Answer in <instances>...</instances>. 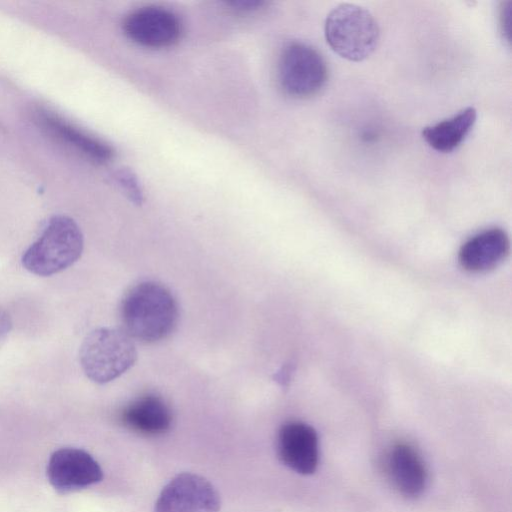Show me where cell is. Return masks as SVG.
I'll list each match as a JSON object with an SVG mask.
<instances>
[{
  "label": "cell",
  "mask_w": 512,
  "mask_h": 512,
  "mask_svg": "<svg viewBox=\"0 0 512 512\" xmlns=\"http://www.w3.org/2000/svg\"><path fill=\"white\" fill-rule=\"evenodd\" d=\"M123 331L143 343H154L169 336L178 320V306L163 285L144 281L131 287L120 305Z\"/></svg>",
  "instance_id": "6da1fadb"
},
{
  "label": "cell",
  "mask_w": 512,
  "mask_h": 512,
  "mask_svg": "<svg viewBox=\"0 0 512 512\" xmlns=\"http://www.w3.org/2000/svg\"><path fill=\"white\" fill-rule=\"evenodd\" d=\"M83 235L69 216H52L38 239L23 253L21 262L29 272L51 276L73 265L83 251Z\"/></svg>",
  "instance_id": "7a4b0ae2"
},
{
  "label": "cell",
  "mask_w": 512,
  "mask_h": 512,
  "mask_svg": "<svg viewBox=\"0 0 512 512\" xmlns=\"http://www.w3.org/2000/svg\"><path fill=\"white\" fill-rule=\"evenodd\" d=\"M137 359L132 339L120 329L101 327L84 338L79 361L85 375L98 384L108 383L127 370Z\"/></svg>",
  "instance_id": "3957f363"
},
{
  "label": "cell",
  "mask_w": 512,
  "mask_h": 512,
  "mask_svg": "<svg viewBox=\"0 0 512 512\" xmlns=\"http://www.w3.org/2000/svg\"><path fill=\"white\" fill-rule=\"evenodd\" d=\"M326 41L332 50L350 61H362L376 49L380 30L374 16L365 8L344 3L328 14Z\"/></svg>",
  "instance_id": "277c9868"
},
{
  "label": "cell",
  "mask_w": 512,
  "mask_h": 512,
  "mask_svg": "<svg viewBox=\"0 0 512 512\" xmlns=\"http://www.w3.org/2000/svg\"><path fill=\"white\" fill-rule=\"evenodd\" d=\"M278 76L288 95L306 98L322 89L328 70L324 58L315 48L303 42H291L280 56Z\"/></svg>",
  "instance_id": "5b68a950"
},
{
  "label": "cell",
  "mask_w": 512,
  "mask_h": 512,
  "mask_svg": "<svg viewBox=\"0 0 512 512\" xmlns=\"http://www.w3.org/2000/svg\"><path fill=\"white\" fill-rule=\"evenodd\" d=\"M220 506L219 494L207 479L184 472L163 487L154 512H219Z\"/></svg>",
  "instance_id": "8992f818"
},
{
  "label": "cell",
  "mask_w": 512,
  "mask_h": 512,
  "mask_svg": "<svg viewBox=\"0 0 512 512\" xmlns=\"http://www.w3.org/2000/svg\"><path fill=\"white\" fill-rule=\"evenodd\" d=\"M279 461L300 475H312L319 465V437L316 430L301 421L284 423L276 438Z\"/></svg>",
  "instance_id": "52a82bcc"
},
{
  "label": "cell",
  "mask_w": 512,
  "mask_h": 512,
  "mask_svg": "<svg viewBox=\"0 0 512 512\" xmlns=\"http://www.w3.org/2000/svg\"><path fill=\"white\" fill-rule=\"evenodd\" d=\"M47 477L57 491L67 493L100 482L103 471L99 463L86 451L61 448L49 459Z\"/></svg>",
  "instance_id": "ba28073f"
},
{
  "label": "cell",
  "mask_w": 512,
  "mask_h": 512,
  "mask_svg": "<svg viewBox=\"0 0 512 512\" xmlns=\"http://www.w3.org/2000/svg\"><path fill=\"white\" fill-rule=\"evenodd\" d=\"M125 34L135 43L149 48H165L180 38L182 28L171 11L155 6L135 10L124 21Z\"/></svg>",
  "instance_id": "9c48e42d"
},
{
  "label": "cell",
  "mask_w": 512,
  "mask_h": 512,
  "mask_svg": "<svg viewBox=\"0 0 512 512\" xmlns=\"http://www.w3.org/2000/svg\"><path fill=\"white\" fill-rule=\"evenodd\" d=\"M385 470L392 487L407 499L421 497L428 487L426 463L420 452L407 442H398L390 448Z\"/></svg>",
  "instance_id": "30bf717a"
},
{
  "label": "cell",
  "mask_w": 512,
  "mask_h": 512,
  "mask_svg": "<svg viewBox=\"0 0 512 512\" xmlns=\"http://www.w3.org/2000/svg\"><path fill=\"white\" fill-rule=\"evenodd\" d=\"M510 251V241L500 228L484 230L468 239L460 248V265L469 272H486L501 264Z\"/></svg>",
  "instance_id": "8fae6325"
},
{
  "label": "cell",
  "mask_w": 512,
  "mask_h": 512,
  "mask_svg": "<svg viewBox=\"0 0 512 512\" xmlns=\"http://www.w3.org/2000/svg\"><path fill=\"white\" fill-rule=\"evenodd\" d=\"M124 426L137 433L157 436L172 424V412L162 397L146 394L127 405L120 415Z\"/></svg>",
  "instance_id": "7c38bea8"
},
{
  "label": "cell",
  "mask_w": 512,
  "mask_h": 512,
  "mask_svg": "<svg viewBox=\"0 0 512 512\" xmlns=\"http://www.w3.org/2000/svg\"><path fill=\"white\" fill-rule=\"evenodd\" d=\"M476 118V109L474 107H467L452 118L425 127L422 131V137L436 151L451 152L470 133Z\"/></svg>",
  "instance_id": "4fadbf2b"
},
{
  "label": "cell",
  "mask_w": 512,
  "mask_h": 512,
  "mask_svg": "<svg viewBox=\"0 0 512 512\" xmlns=\"http://www.w3.org/2000/svg\"><path fill=\"white\" fill-rule=\"evenodd\" d=\"M44 124L55 134L98 162L109 161L113 149L105 142L85 133L57 115L45 112L41 115Z\"/></svg>",
  "instance_id": "5bb4252c"
},
{
  "label": "cell",
  "mask_w": 512,
  "mask_h": 512,
  "mask_svg": "<svg viewBox=\"0 0 512 512\" xmlns=\"http://www.w3.org/2000/svg\"><path fill=\"white\" fill-rule=\"evenodd\" d=\"M113 178L125 191L132 202L136 205H141L143 203V190L133 171L128 168L119 169L114 172Z\"/></svg>",
  "instance_id": "9a60e30c"
},
{
  "label": "cell",
  "mask_w": 512,
  "mask_h": 512,
  "mask_svg": "<svg viewBox=\"0 0 512 512\" xmlns=\"http://www.w3.org/2000/svg\"><path fill=\"white\" fill-rule=\"evenodd\" d=\"M12 328V321L7 311L0 305V347L6 341Z\"/></svg>",
  "instance_id": "2e32d148"
},
{
  "label": "cell",
  "mask_w": 512,
  "mask_h": 512,
  "mask_svg": "<svg viewBox=\"0 0 512 512\" xmlns=\"http://www.w3.org/2000/svg\"><path fill=\"white\" fill-rule=\"evenodd\" d=\"M236 10L251 11L261 7L264 2L259 0H234L228 3Z\"/></svg>",
  "instance_id": "e0dca14e"
}]
</instances>
